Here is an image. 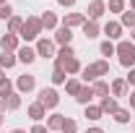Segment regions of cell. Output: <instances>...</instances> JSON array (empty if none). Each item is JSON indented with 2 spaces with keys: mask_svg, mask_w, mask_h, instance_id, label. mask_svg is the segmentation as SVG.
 Listing matches in <instances>:
<instances>
[{
  "mask_svg": "<svg viewBox=\"0 0 135 133\" xmlns=\"http://www.w3.org/2000/svg\"><path fill=\"white\" fill-rule=\"evenodd\" d=\"M81 73H83V81H86V83L99 81L101 76H107V73H109V63H107V60H96V63L86 65L83 70H81Z\"/></svg>",
  "mask_w": 135,
  "mask_h": 133,
  "instance_id": "cell-1",
  "label": "cell"
},
{
  "mask_svg": "<svg viewBox=\"0 0 135 133\" xmlns=\"http://www.w3.org/2000/svg\"><path fill=\"white\" fill-rule=\"evenodd\" d=\"M39 34H42V21H39V16H29L23 21L21 37H23L26 42H31V39H39Z\"/></svg>",
  "mask_w": 135,
  "mask_h": 133,
  "instance_id": "cell-2",
  "label": "cell"
},
{
  "mask_svg": "<svg viewBox=\"0 0 135 133\" xmlns=\"http://www.w3.org/2000/svg\"><path fill=\"white\" fill-rule=\"evenodd\" d=\"M117 55H119V65L122 68H133L135 65V45L133 42H119Z\"/></svg>",
  "mask_w": 135,
  "mask_h": 133,
  "instance_id": "cell-3",
  "label": "cell"
},
{
  "mask_svg": "<svg viewBox=\"0 0 135 133\" xmlns=\"http://www.w3.org/2000/svg\"><path fill=\"white\" fill-rule=\"evenodd\" d=\"M39 104H44V110H52V107H57V104H60V97H57V91H55V89H42V91H39Z\"/></svg>",
  "mask_w": 135,
  "mask_h": 133,
  "instance_id": "cell-4",
  "label": "cell"
},
{
  "mask_svg": "<svg viewBox=\"0 0 135 133\" xmlns=\"http://www.w3.org/2000/svg\"><path fill=\"white\" fill-rule=\"evenodd\" d=\"M34 86H36V78L29 76V73H23V76H18V78H16L18 94H29V91H34Z\"/></svg>",
  "mask_w": 135,
  "mask_h": 133,
  "instance_id": "cell-5",
  "label": "cell"
},
{
  "mask_svg": "<svg viewBox=\"0 0 135 133\" xmlns=\"http://www.w3.org/2000/svg\"><path fill=\"white\" fill-rule=\"evenodd\" d=\"M36 55H42V57H55L57 52H55V42L52 39H39L36 42Z\"/></svg>",
  "mask_w": 135,
  "mask_h": 133,
  "instance_id": "cell-6",
  "label": "cell"
},
{
  "mask_svg": "<svg viewBox=\"0 0 135 133\" xmlns=\"http://www.w3.org/2000/svg\"><path fill=\"white\" fill-rule=\"evenodd\" d=\"M83 24H86V16H83V13H65V18H62V26H65V29L83 26Z\"/></svg>",
  "mask_w": 135,
  "mask_h": 133,
  "instance_id": "cell-7",
  "label": "cell"
},
{
  "mask_svg": "<svg viewBox=\"0 0 135 133\" xmlns=\"http://www.w3.org/2000/svg\"><path fill=\"white\" fill-rule=\"evenodd\" d=\"M0 47H3V52L18 50V37L16 34H3V37H0Z\"/></svg>",
  "mask_w": 135,
  "mask_h": 133,
  "instance_id": "cell-8",
  "label": "cell"
},
{
  "mask_svg": "<svg viewBox=\"0 0 135 133\" xmlns=\"http://www.w3.org/2000/svg\"><path fill=\"white\" fill-rule=\"evenodd\" d=\"M55 42H57L60 47H68V45L73 42V32H70V29H65V26H60V29L55 32Z\"/></svg>",
  "mask_w": 135,
  "mask_h": 133,
  "instance_id": "cell-9",
  "label": "cell"
},
{
  "mask_svg": "<svg viewBox=\"0 0 135 133\" xmlns=\"http://www.w3.org/2000/svg\"><path fill=\"white\" fill-rule=\"evenodd\" d=\"M70 57H75V52H73V47L68 45V47H60V52H57V57H55V68H62L70 60Z\"/></svg>",
  "mask_w": 135,
  "mask_h": 133,
  "instance_id": "cell-10",
  "label": "cell"
},
{
  "mask_svg": "<svg viewBox=\"0 0 135 133\" xmlns=\"http://www.w3.org/2000/svg\"><path fill=\"white\" fill-rule=\"evenodd\" d=\"M104 11H107V5H104L101 0H94V3L88 5V11H86V13H88V18H91V21H96V18L104 16Z\"/></svg>",
  "mask_w": 135,
  "mask_h": 133,
  "instance_id": "cell-11",
  "label": "cell"
},
{
  "mask_svg": "<svg viewBox=\"0 0 135 133\" xmlns=\"http://www.w3.org/2000/svg\"><path fill=\"white\" fill-rule=\"evenodd\" d=\"M104 34L109 37V42H112V39H119V37H122V24H117V21H107Z\"/></svg>",
  "mask_w": 135,
  "mask_h": 133,
  "instance_id": "cell-12",
  "label": "cell"
},
{
  "mask_svg": "<svg viewBox=\"0 0 135 133\" xmlns=\"http://www.w3.org/2000/svg\"><path fill=\"white\" fill-rule=\"evenodd\" d=\"M18 60H21V63H26V65H29V63H34V60H36V50H34V47H29V45L18 47Z\"/></svg>",
  "mask_w": 135,
  "mask_h": 133,
  "instance_id": "cell-13",
  "label": "cell"
},
{
  "mask_svg": "<svg viewBox=\"0 0 135 133\" xmlns=\"http://www.w3.org/2000/svg\"><path fill=\"white\" fill-rule=\"evenodd\" d=\"M44 115H47V110H44V104H39V102H34V104H29V117H31L34 123H39V120H44Z\"/></svg>",
  "mask_w": 135,
  "mask_h": 133,
  "instance_id": "cell-14",
  "label": "cell"
},
{
  "mask_svg": "<svg viewBox=\"0 0 135 133\" xmlns=\"http://www.w3.org/2000/svg\"><path fill=\"white\" fill-rule=\"evenodd\" d=\"M101 112H107V115H114V112H117L119 107H117V99H114V97H101Z\"/></svg>",
  "mask_w": 135,
  "mask_h": 133,
  "instance_id": "cell-15",
  "label": "cell"
},
{
  "mask_svg": "<svg viewBox=\"0 0 135 133\" xmlns=\"http://www.w3.org/2000/svg\"><path fill=\"white\" fill-rule=\"evenodd\" d=\"M62 123H65V115L55 112V115L47 117V131H62Z\"/></svg>",
  "mask_w": 135,
  "mask_h": 133,
  "instance_id": "cell-16",
  "label": "cell"
},
{
  "mask_svg": "<svg viewBox=\"0 0 135 133\" xmlns=\"http://www.w3.org/2000/svg\"><path fill=\"white\" fill-rule=\"evenodd\" d=\"M21 107V94L13 91V94H8L5 99H3V110H18Z\"/></svg>",
  "mask_w": 135,
  "mask_h": 133,
  "instance_id": "cell-17",
  "label": "cell"
},
{
  "mask_svg": "<svg viewBox=\"0 0 135 133\" xmlns=\"http://www.w3.org/2000/svg\"><path fill=\"white\" fill-rule=\"evenodd\" d=\"M109 91H112L114 97H125V91H127V81H125V78H114L112 86H109Z\"/></svg>",
  "mask_w": 135,
  "mask_h": 133,
  "instance_id": "cell-18",
  "label": "cell"
},
{
  "mask_svg": "<svg viewBox=\"0 0 135 133\" xmlns=\"http://www.w3.org/2000/svg\"><path fill=\"white\" fill-rule=\"evenodd\" d=\"M83 34H86V39H94V37H99V24H96V21H91V18H86V24H83Z\"/></svg>",
  "mask_w": 135,
  "mask_h": 133,
  "instance_id": "cell-19",
  "label": "cell"
},
{
  "mask_svg": "<svg viewBox=\"0 0 135 133\" xmlns=\"http://www.w3.org/2000/svg\"><path fill=\"white\" fill-rule=\"evenodd\" d=\"M94 97H96V94H94V89H91V86H81V91H78V97H75V99L81 102V104H91Z\"/></svg>",
  "mask_w": 135,
  "mask_h": 133,
  "instance_id": "cell-20",
  "label": "cell"
},
{
  "mask_svg": "<svg viewBox=\"0 0 135 133\" xmlns=\"http://www.w3.org/2000/svg\"><path fill=\"white\" fill-rule=\"evenodd\" d=\"M39 21H42V29H55V26H57V16H55L52 11L42 13V16H39Z\"/></svg>",
  "mask_w": 135,
  "mask_h": 133,
  "instance_id": "cell-21",
  "label": "cell"
},
{
  "mask_svg": "<svg viewBox=\"0 0 135 133\" xmlns=\"http://www.w3.org/2000/svg\"><path fill=\"white\" fill-rule=\"evenodd\" d=\"M21 29H23V18H18V16H13V18H8V34H21Z\"/></svg>",
  "mask_w": 135,
  "mask_h": 133,
  "instance_id": "cell-22",
  "label": "cell"
},
{
  "mask_svg": "<svg viewBox=\"0 0 135 133\" xmlns=\"http://www.w3.org/2000/svg\"><path fill=\"white\" fill-rule=\"evenodd\" d=\"M91 89H94V94H96V97H109V83L107 81H94V86H91Z\"/></svg>",
  "mask_w": 135,
  "mask_h": 133,
  "instance_id": "cell-23",
  "label": "cell"
},
{
  "mask_svg": "<svg viewBox=\"0 0 135 133\" xmlns=\"http://www.w3.org/2000/svg\"><path fill=\"white\" fill-rule=\"evenodd\" d=\"M16 55H13V52H3V55H0V68H13L16 65Z\"/></svg>",
  "mask_w": 135,
  "mask_h": 133,
  "instance_id": "cell-24",
  "label": "cell"
},
{
  "mask_svg": "<svg viewBox=\"0 0 135 133\" xmlns=\"http://www.w3.org/2000/svg\"><path fill=\"white\" fill-rule=\"evenodd\" d=\"M101 115H104V112H101L99 104H86V117H88V120H99Z\"/></svg>",
  "mask_w": 135,
  "mask_h": 133,
  "instance_id": "cell-25",
  "label": "cell"
},
{
  "mask_svg": "<svg viewBox=\"0 0 135 133\" xmlns=\"http://www.w3.org/2000/svg\"><path fill=\"white\" fill-rule=\"evenodd\" d=\"M81 86H83V83H81V81H75V78H70V81H65V89H68V94H70V97H78Z\"/></svg>",
  "mask_w": 135,
  "mask_h": 133,
  "instance_id": "cell-26",
  "label": "cell"
},
{
  "mask_svg": "<svg viewBox=\"0 0 135 133\" xmlns=\"http://www.w3.org/2000/svg\"><path fill=\"white\" fill-rule=\"evenodd\" d=\"M62 70H65V73H78V70H81V63H78V57H70L65 65H62Z\"/></svg>",
  "mask_w": 135,
  "mask_h": 133,
  "instance_id": "cell-27",
  "label": "cell"
},
{
  "mask_svg": "<svg viewBox=\"0 0 135 133\" xmlns=\"http://www.w3.org/2000/svg\"><path fill=\"white\" fill-rule=\"evenodd\" d=\"M119 24H122V26H130V29H135V11H125Z\"/></svg>",
  "mask_w": 135,
  "mask_h": 133,
  "instance_id": "cell-28",
  "label": "cell"
},
{
  "mask_svg": "<svg viewBox=\"0 0 135 133\" xmlns=\"http://www.w3.org/2000/svg\"><path fill=\"white\" fill-rule=\"evenodd\" d=\"M65 76H68V73H65V70H62V68H55V70H52V76H50V78H52V83H65V81H68Z\"/></svg>",
  "mask_w": 135,
  "mask_h": 133,
  "instance_id": "cell-29",
  "label": "cell"
},
{
  "mask_svg": "<svg viewBox=\"0 0 135 133\" xmlns=\"http://www.w3.org/2000/svg\"><path fill=\"white\" fill-rule=\"evenodd\" d=\"M8 94H13V83L5 78V81H0V99H5Z\"/></svg>",
  "mask_w": 135,
  "mask_h": 133,
  "instance_id": "cell-30",
  "label": "cell"
},
{
  "mask_svg": "<svg viewBox=\"0 0 135 133\" xmlns=\"http://www.w3.org/2000/svg\"><path fill=\"white\" fill-rule=\"evenodd\" d=\"M112 13H125V0H109V5H107Z\"/></svg>",
  "mask_w": 135,
  "mask_h": 133,
  "instance_id": "cell-31",
  "label": "cell"
},
{
  "mask_svg": "<svg viewBox=\"0 0 135 133\" xmlns=\"http://www.w3.org/2000/svg\"><path fill=\"white\" fill-rule=\"evenodd\" d=\"M78 131V123L73 120V117H65V123H62V133H75Z\"/></svg>",
  "mask_w": 135,
  "mask_h": 133,
  "instance_id": "cell-32",
  "label": "cell"
},
{
  "mask_svg": "<svg viewBox=\"0 0 135 133\" xmlns=\"http://www.w3.org/2000/svg\"><path fill=\"white\" fill-rule=\"evenodd\" d=\"M101 55H107V57H109V55H114V52H117V47H114V45H112V42H109V39H107V42H101Z\"/></svg>",
  "mask_w": 135,
  "mask_h": 133,
  "instance_id": "cell-33",
  "label": "cell"
},
{
  "mask_svg": "<svg viewBox=\"0 0 135 133\" xmlns=\"http://www.w3.org/2000/svg\"><path fill=\"white\" fill-rule=\"evenodd\" d=\"M114 120L117 123H130V110H117L114 112Z\"/></svg>",
  "mask_w": 135,
  "mask_h": 133,
  "instance_id": "cell-34",
  "label": "cell"
},
{
  "mask_svg": "<svg viewBox=\"0 0 135 133\" xmlns=\"http://www.w3.org/2000/svg\"><path fill=\"white\" fill-rule=\"evenodd\" d=\"M0 18H13V8L5 3V5H0Z\"/></svg>",
  "mask_w": 135,
  "mask_h": 133,
  "instance_id": "cell-35",
  "label": "cell"
},
{
  "mask_svg": "<svg viewBox=\"0 0 135 133\" xmlns=\"http://www.w3.org/2000/svg\"><path fill=\"white\" fill-rule=\"evenodd\" d=\"M125 81L130 83V86H135V68H130V73H127V78Z\"/></svg>",
  "mask_w": 135,
  "mask_h": 133,
  "instance_id": "cell-36",
  "label": "cell"
},
{
  "mask_svg": "<svg viewBox=\"0 0 135 133\" xmlns=\"http://www.w3.org/2000/svg\"><path fill=\"white\" fill-rule=\"evenodd\" d=\"M29 133H50V131H47L44 125H39V123H36V125H34V128H31V131H29Z\"/></svg>",
  "mask_w": 135,
  "mask_h": 133,
  "instance_id": "cell-37",
  "label": "cell"
},
{
  "mask_svg": "<svg viewBox=\"0 0 135 133\" xmlns=\"http://www.w3.org/2000/svg\"><path fill=\"white\" fill-rule=\"evenodd\" d=\"M57 3H60L62 8H70V5H75V0H57Z\"/></svg>",
  "mask_w": 135,
  "mask_h": 133,
  "instance_id": "cell-38",
  "label": "cell"
},
{
  "mask_svg": "<svg viewBox=\"0 0 135 133\" xmlns=\"http://www.w3.org/2000/svg\"><path fill=\"white\" fill-rule=\"evenodd\" d=\"M130 107L135 110V91H130Z\"/></svg>",
  "mask_w": 135,
  "mask_h": 133,
  "instance_id": "cell-39",
  "label": "cell"
},
{
  "mask_svg": "<svg viewBox=\"0 0 135 133\" xmlns=\"http://www.w3.org/2000/svg\"><path fill=\"white\" fill-rule=\"evenodd\" d=\"M86 133H104V131H101V128H88Z\"/></svg>",
  "mask_w": 135,
  "mask_h": 133,
  "instance_id": "cell-40",
  "label": "cell"
},
{
  "mask_svg": "<svg viewBox=\"0 0 135 133\" xmlns=\"http://www.w3.org/2000/svg\"><path fill=\"white\" fill-rule=\"evenodd\" d=\"M5 120V110H3V104H0V123Z\"/></svg>",
  "mask_w": 135,
  "mask_h": 133,
  "instance_id": "cell-41",
  "label": "cell"
},
{
  "mask_svg": "<svg viewBox=\"0 0 135 133\" xmlns=\"http://www.w3.org/2000/svg\"><path fill=\"white\" fill-rule=\"evenodd\" d=\"M0 81H5V73H3V68H0Z\"/></svg>",
  "mask_w": 135,
  "mask_h": 133,
  "instance_id": "cell-42",
  "label": "cell"
},
{
  "mask_svg": "<svg viewBox=\"0 0 135 133\" xmlns=\"http://www.w3.org/2000/svg\"><path fill=\"white\" fill-rule=\"evenodd\" d=\"M130 11H135V0H133V3H130Z\"/></svg>",
  "mask_w": 135,
  "mask_h": 133,
  "instance_id": "cell-43",
  "label": "cell"
},
{
  "mask_svg": "<svg viewBox=\"0 0 135 133\" xmlns=\"http://www.w3.org/2000/svg\"><path fill=\"white\" fill-rule=\"evenodd\" d=\"M11 133H26V131H21V128H18V131H11Z\"/></svg>",
  "mask_w": 135,
  "mask_h": 133,
  "instance_id": "cell-44",
  "label": "cell"
},
{
  "mask_svg": "<svg viewBox=\"0 0 135 133\" xmlns=\"http://www.w3.org/2000/svg\"><path fill=\"white\" fill-rule=\"evenodd\" d=\"M5 3H8V0H0V5H5Z\"/></svg>",
  "mask_w": 135,
  "mask_h": 133,
  "instance_id": "cell-45",
  "label": "cell"
},
{
  "mask_svg": "<svg viewBox=\"0 0 135 133\" xmlns=\"http://www.w3.org/2000/svg\"><path fill=\"white\" fill-rule=\"evenodd\" d=\"M133 42H135V29H133Z\"/></svg>",
  "mask_w": 135,
  "mask_h": 133,
  "instance_id": "cell-46",
  "label": "cell"
}]
</instances>
